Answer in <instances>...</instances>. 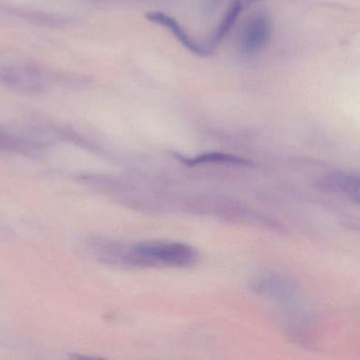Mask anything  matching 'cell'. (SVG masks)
Here are the masks:
<instances>
[{"mask_svg":"<svg viewBox=\"0 0 360 360\" xmlns=\"http://www.w3.org/2000/svg\"><path fill=\"white\" fill-rule=\"evenodd\" d=\"M322 184L326 189L343 193L355 203L359 202V178L357 174L334 172L326 176Z\"/></svg>","mask_w":360,"mask_h":360,"instance_id":"obj_5","label":"cell"},{"mask_svg":"<svg viewBox=\"0 0 360 360\" xmlns=\"http://www.w3.org/2000/svg\"><path fill=\"white\" fill-rule=\"evenodd\" d=\"M104 258L110 261H124L134 265L155 266H189L197 261L198 252L191 246L174 242H150L131 248H119L107 246L100 250Z\"/></svg>","mask_w":360,"mask_h":360,"instance_id":"obj_1","label":"cell"},{"mask_svg":"<svg viewBox=\"0 0 360 360\" xmlns=\"http://www.w3.org/2000/svg\"><path fill=\"white\" fill-rule=\"evenodd\" d=\"M174 155H176V159L180 160L182 163L186 164L187 166H191H191L208 163H225L240 166H246L252 164V162L248 161V160L243 159V158L236 157V155H229V153H207L195 158H185L178 155V153H174Z\"/></svg>","mask_w":360,"mask_h":360,"instance_id":"obj_7","label":"cell"},{"mask_svg":"<svg viewBox=\"0 0 360 360\" xmlns=\"http://www.w3.org/2000/svg\"><path fill=\"white\" fill-rule=\"evenodd\" d=\"M146 18L153 24L160 25L164 28L168 29L172 34L178 39L181 45L184 46L188 51L200 58H206L212 53V50L206 46L202 45L199 41L193 39L187 31L179 24L178 20L168 14L162 12H150L146 14Z\"/></svg>","mask_w":360,"mask_h":360,"instance_id":"obj_3","label":"cell"},{"mask_svg":"<svg viewBox=\"0 0 360 360\" xmlns=\"http://www.w3.org/2000/svg\"><path fill=\"white\" fill-rule=\"evenodd\" d=\"M32 147L28 141L0 128V150L26 151Z\"/></svg>","mask_w":360,"mask_h":360,"instance_id":"obj_8","label":"cell"},{"mask_svg":"<svg viewBox=\"0 0 360 360\" xmlns=\"http://www.w3.org/2000/svg\"><path fill=\"white\" fill-rule=\"evenodd\" d=\"M242 12H243V10H242L241 6L239 5L237 0H231L226 12L221 18L216 30L212 32V37H210V44H208V48L210 50L217 47L223 41V39L231 32Z\"/></svg>","mask_w":360,"mask_h":360,"instance_id":"obj_6","label":"cell"},{"mask_svg":"<svg viewBox=\"0 0 360 360\" xmlns=\"http://www.w3.org/2000/svg\"><path fill=\"white\" fill-rule=\"evenodd\" d=\"M0 79L8 85L25 88L27 90L31 88L35 89L39 85L37 73L27 67L3 58H0Z\"/></svg>","mask_w":360,"mask_h":360,"instance_id":"obj_4","label":"cell"},{"mask_svg":"<svg viewBox=\"0 0 360 360\" xmlns=\"http://www.w3.org/2000/svg\"><path fill=\"white\" fill-rule=\"evenodd\" d=\"M239 5L241 6L242 10H246L248 8H250V6L254 5V4L259 3L261 0H237Z\"/></svg>","mask_w":360,"mask_h":360,"instance_id":"obj_10","label":"cell"},{"mask_svg":"<svg viewBox=\"0 0 360 360\" xmlns=\"http://www.w3.org/2000/svg\"><path fill=\"white\" fill-rule=\"evenodd\" d=\"M271 35V22L264 12H257L244 22L238 37L240 50L248 56L262 51Z\"/></svg>","mask_w":360,"mask_h":360,"instance_id":"obj_2","label":"cell"},{"mask_svg":"<svg viewBox=\"0 0 360 360\" xmlns=\"http://www.w3.org/2000/svg\"><path fill=\"white\" fill-rule=\"evenodd\" d=\"M203 3H202V8H203V11L205 12L207 15H212V14L216 13L219 9H220L221 6L224 4L225 0H202Z\"/></svg>","mask_w":360,"mask_h":360,"instance_id":"obj_9","label":"cell"}]
</instances>
